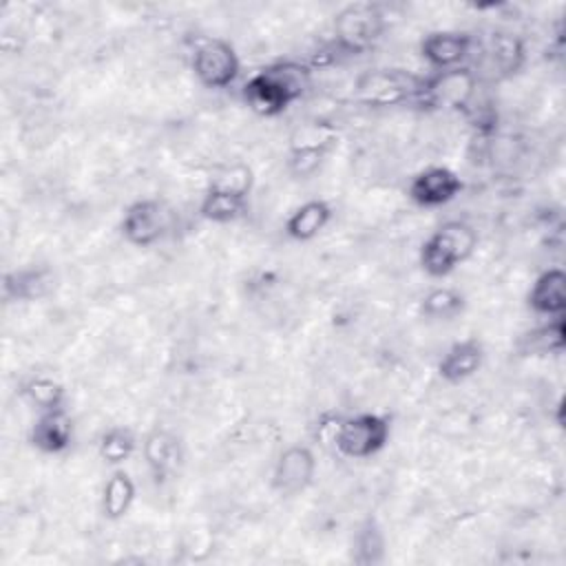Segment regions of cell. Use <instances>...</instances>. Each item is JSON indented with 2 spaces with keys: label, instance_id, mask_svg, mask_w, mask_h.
<instances>
[{
  "label": "cell",
  "instance_id": "4fadbf2b",
  "mask_svg": "<svg viewBox=\"0 0 566 566\" xmlns=\"http://www.w3.org/2000/svg\"><path fill=\"white\" fill-rule=\"evenodd\" d=\"M142 458L148 469L150 480L161 486L166 484L179 469L184 451L179 438L166 429V427H155L153 431L146 433L142 442Z\"/></svg>",
  "mask_w": 566,
  "mask_h": 566
},
{
  "label": "cell",
  "instance_id": "4316f807",
  "mask_svg": "<svg viewBox=\"0 0 566 566\" xmlns=\"http://www.w3.org/2000/svg\"><path fill=\"white\" fill-rule=\"evenodd\" d=\"M210 186L250 195V190H252V170H250L245 164L228 166V168L219 170V172L210 179Z\"/></svg>",
  "mask_w": 566,
  "mask_h": 566
},
{
  "label": "cell",
  "instance_id": "ffe728a7",
  "mask_svg": "<svg viewBox=\"0 0 566 566\" xmlns=\"http://www.w3.org/2000/svg\"><path fill=\"white\" fill-rule=\"evenodd\" d=\"M491 71L504 80V77H513L515 73H520V69L526 62V46L524 40L515 33L509 31H493L486 44V53H484Z\"/></svg>",
  "mask_w": 566,
  "mask_h": 566
},
{
  "label": "cell",
  "instance_id": "2e32d148",
  "mask_svg": "<svg viewBox=\"0 0 566 566\" xmlns=\"http://www.w3.org/2000/svg\"><path fill=\"white\" fill-rule=\"evenodd\" d=\"M526 305L533 314L544 318L564 316L566 312V272L562 268H546L539 272L526 294Z\"/></svg>",
  "mask_w": 566,
  "mask_h": 566
},
{
  "label": "cell",
  "instance_id": "9c48e42d",
  "mask_svg": "<svg viewBox=\"0 0 566 566\" xmlns=\"http://www.w3.org/2000/svg\"><path fill=\"white\" fill-rule=\"evenodd\" d=\"M168 221V210L159 199H137L124 210L119 232L126 243L135 248H150L164 239Z\"/></svg>",
  "mask_w": 566,
  "mask_h": 566
},
{
  "label": "cell",
  "instance_id": "6da1fadb",
  "mask_svg": "<svg viewBox=\"0 0 566 566\" xmlns=\"http://www.w3.org/2000/svg\"><path fill=\"white\" fill-rule=\"evenodd\" d=\"M312 86V66L296 60H279L252 73L241 97L250 111L261 117H279L296 104Z\"/></svg>",
  "mask_w": 566,
  "mask_h": 566
},
{
  "label": "cell",
  "instance_id": "30bf717a",
  "mask_svg": "<svg viewBox=\"0 0 566 566\" xmlns=\"http://www.w3.org/2000/svg\"><path fill=\"white\" fill-rule=\"evenodd\" d=\"M316 455L307 444L285 447L272 469V489L283 497H294L305 493L316 478Z\"/></svg>",
  "mask_w": 566,
  "mask_h": 566
},
{
  "label": "cell",
  "instance_id": "ba28073f",
  "mask_svg": "<svg viewBox=\"0 0 566 566\" xmlns=\"http://www.w3.org/2000/svg\"><path fill=\"white\" fill-rule=\"evenodd\" d=\"M338 146V130L323 122H310L298 126L290 137L287 148V170L296 179H305L314 175L323 161L336 150Z\"/></svg>",
  "mask_w": 566,
  "mask_h": 566
},
{
  "label": "cell",
  "instance_id": "277c9868",
  "mask_svg": "<svg viewBox=\"0 0 566 566\" xmlns=\"http://www.w3.org/2000/svg\"><path fill=\"white\" fill-rule=\"evenodd\" d=\"M391 438V418L376 411H358L338 418L332 431L334 449L349 460H367L380 453Z\"/></svg>",
  "mask_w": 566,
  "mask_h": 566
},
{
  "label": "cell",
  "instance_id": "603a6c76",
  "mask_svg": "<svg viewBox=\"0 0 566 566\" xmlns=\"http://www.w3.org/2000/svg\"><path fill=\"white\" fill-rule=\"evenodd\" d=\"M566 343V323L564 316L548 318L544 325H537L535 329L526 332L520 338L522 354L528 356H542V354H557L564 349Z\"/></svg>",
  "mask_w": 566,
  "mask_h": 566
},
{
  "label": "cell",
  "instance_id": "7c38bea8",
  "mask_svg": "<svg viewBox=\"0 0 566 566\" xmlns=\"http://www.w3.org/2000/svg\"><path fill=\"white\" fill-rule=\"evenodd\" d=\"M473 46L475 38L469 31L438 29L420 40V55L433 71H447L464 66Z\"/></svg>",
  "mask_w": 566,
  "mask_h": 566
},
{
  "label": "cell",
  "instance_id": "7402d4cb",
  "mask_svg": "<svg viewBox=\"0 0 566 566\" xmlns=\"http://www.w3.org/2000/svg\"><path fill=\"white\" fill-rule=\"evenodd\" d=\"M420 316L427 321H453L467 310V296L449 285L431 287L420 298Z\"/></svg>",
  "mask_w": 566,
  "mask_h": 566
},
{
  "label": "cell",
  "instance_id": "7a4b0ae2",
  "mask_svg": "<svg viewBox=\"0 0 566 566\" xmlns=\"http://www.w3.org/2000/svg\"><path fill=\"white\" fill-rule=\"evenodd\" d=\"M478 248V232L462 219L440 223L420 245L418 261L427 276L444 279L467 263Z\"/></svg>",
  "mask_w": 566,
  "mask_h": 566
},
{
  "label": "cell",
  "instance_id": "ac0fdd59",
  "mask_svg": "<svg viewBox=\"0 0 566 566\" xmlns=\"http://www.w3.org/2000/svg\"><path fill=\"white\" fill-rule=\"evenodd\" d=\"M53 287V272L46 265H22L4 274L2 292L7 301L33 303L44 298Z\"/></svg>",
  "mask_w": 566,
  "mask_h": 566
},
{
  "label": "cell",
  "instance_id": "44dd1931",
  "mask_svg": "<svg viewBox=\"0 0 566 566\" xmlns=\"http://www.w3.org/2000/svg\"><path fill=\"white\" fill-rule=\"evenodd\" d=\"M135 500H137L135 480L122 467L113 469L111 475L106 478V482L102 486V495H99L102 515L111 522L124 520L130 513Z\"/></svg>",
  "mask_w": 566,
  "mask_h": 566
},
{
  "label": "cell",
  "instance_id": "8992f818",
  "mask_svg": "<svg viewBox=\"0 0 566 566\" xmlns=\"http://www.w3.org/2000/svg\"><path fill=\"white\" fill-rule=\"evenodd\" d=\"M387 20L380 4L354 2L334 15V44L345 55L369 51L385 33Z\"/></svg>",
  "mask_w": 566,
  "mask_h": 566
},
{
  "label": "cell",
  "instance_id": "5bb4252c",
  "mask_svg": "<svg viewBox=\"0 0 566 566\" xmlns=\"http://www.w3.org/2000/svg\"><path fill=\"white\" fill-rule=\"evenodd\" d=\"M75 438V422L66 407L38 411L29 429V444L44 455H60L71 449Z\"/></svg>",
  "mask_w": 566,
  "mask_h": 566
},
{
  "label": "cell",
  "instance_id": "8fae6325",
  "mask_svg": "<svg viewBox=\"0 0 566 566\" xmlns=\"http://www.w3.org/2000/svg\"><path fill=\"white\" fill-rule=\"evenodd\" d=\"M464 184L460 175L447 166H427L418 170L407 186V197L420 208H440L451 203Z\"/></svg>",
  "mask_w": 566,
  "mask_h": 566
},
{
  "label": "cell",
  "instance_id": "9a60e30c",
  "mask_svg": "<svg viewBox=\"0 0 566 566\" xmlns=\"http://www.w3.org/2000/svg\"><path fill=\"white\" fill-rule=\"evenodd\" d=\"M484 358H486V352H484L482 340H478L473 336L460 338L444 349L442 358L436 365V371L444 382L460 385V382L473 378L482 369Z\"/></svg>",
  "mask_w": 566,
  "mask_h": 566
},
{
  "label": "cell",
  "instance_id": "d6986e66",
  "mask_svg": "<svg viewBox=\"0 0 566 566\" xmlns=\"http://www.w3.org/2000/svg\"><path fill=\"white\" fill-rule=\"evenodd\" d=\"M332 217L334 210L325 199H307L287 214L283 232L296 243H307L327 228Z\"/></svg>",
  "mask_w": 566,
  "mask_h": 566
},
{
  "label": "cell",
  "instance_id": "cb8c5ba5",
  "mask_svg": "<svg viewBox=\"0 0 566 566\" xmlns=\"http://www.w3.org/2000/svg\"><path fill=\"white\" fill-rule=\"evenodd\" d=\"M20 396L38 411L60 409L66 402V389L60 380L46 374H35L20 385Z\"/></svg>",
  "mask_w": 566,
  "mask_h": 566
},
{
  "label": "cell",
  "instance_id": "d4e9b609",
  "mask_svg": "<svg viewBox=\"0 0 566 566\" xmlns=\"http://www.w3.org/2000/svg\"><path fill=\"white\" fill-rule=\"evenodd\" d=\"M139 442H137V436L124 427V424H115V427H108L99 440H97V455L104 464L117 469L122 467L124 462H128L135 451H137Z\"/></svg>",
  "mask_w": 566,
  "mask_h": 566
},
{
  "label": "cell",
  "instance_id": "5b68a950",
  "mask_svg": "<svg viewBox=\"0 0 566 566\" xmlns=\"http://www.w3.org/2000/svg\"><path fill=\"white\" fill-rule=\"evenodd\" d=\"M480 75L469 64L433 71L424 75L422 88L413 102L422 111H464L478 95Z\"/></svg>",
  "mask_w": 566,
  "mask_h": 566
},
{
  "label": "cell",
  "instance_id": "52a82bcc",
  "mask_svg": "<svg viewBox=\"0 0 566 566\" xmlns=\"http://www.w3.org/2000/svg\"><path fill=\"white\" fill-rule=\"evenodd\" d=\"M190 69L197 82L210 91L230 88L241 75L237 49L223 38H203L195 44Z\"/></svg>",
  "mask_w": 566,
  "mask_h": 566
},
{
  "label": "cell",
  "instance_id": "e0dca14e",
  "mask_svg": "<svg viewBox=\"0 0 566 566\" xmlns=\"http://www.w3.org/2000/svg\"><path fill=\"white\" fill-rule=\"evenodd\" d=\"M197 212L203 221H210V223H219V226L237 223L250 212V195L208 186L199 201Z\"/></svg>",
  "mask_w": 566,
  "mask_h": 566
},
{
  "label": "cell",
  "instance_id": "3957f363",
  "mask_svg": "<svg viewBox=\"0 0 566 566\" xmlns=\"http://www.w3.org/2000/svg\"><path fill=\"white\" fill-rule=\"evenodd\" d=\"M424 75L405 69H369L354 82V99L367 108H394L413 104Z\"/></svg>",
  "mask_w": 566,
  "mask_h": 566
},
{
  "label": "cell",
  "instance_id": "484cf974",
  "mask_svg": "<svg viewBox=\"0 0 566 566\" xmlns=\"http://www.w3.org/2000/svg\"><path fill=\"white\" fill-rule=\"evenodd\" d=\"M352 557L356 564L369 566L385 559V535L374 520H367L354 535Z\"/></svg>",
  "mask_w": 566,
  "mask_h": 566
}]
</instances>
